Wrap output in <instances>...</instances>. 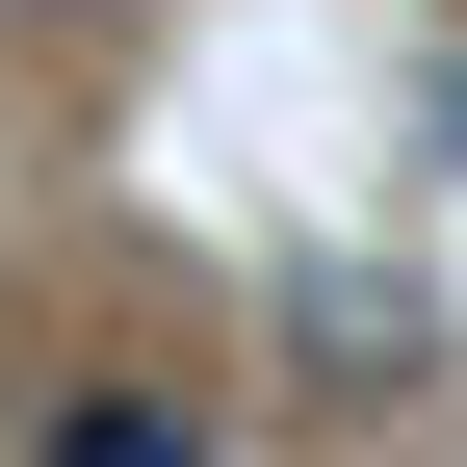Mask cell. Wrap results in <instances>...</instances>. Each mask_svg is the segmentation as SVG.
Returning a JSON list of instances; mask_svg holds the SVG:
<instances>
[{"mask_svg": "<svg viewBox=\"0 0 467 467\" xmlns=\"http://www.w3.org/2000/svg\"><path fill=\"white\" fill-rule=\"evenodd\" d=\"M26 26H52V0H26Z\"/></svg>", "mask_w": 467, "mask_h": 467, "instance_id": "2", "label": "cell"}, {"mask_svg": "<svg viewBox=\"0 0 467 467\" xmlns=\"http://www.w3.org/2000/svg\"><path fill=\"white\" fill-rule=\"evenodd\" d=\"M26 467H208V416H182V389H78Z\"/></svg>", "mask_w": 467, "mask_h": 467, "instance_id": "1", "label": "cell"}]
</instances>
